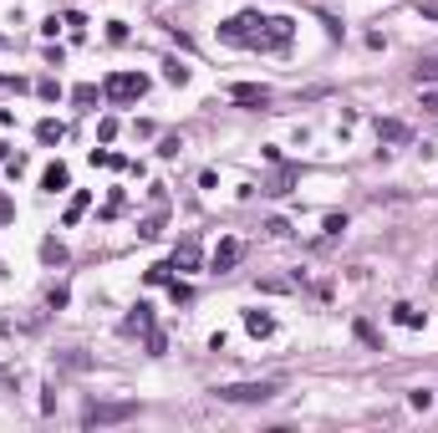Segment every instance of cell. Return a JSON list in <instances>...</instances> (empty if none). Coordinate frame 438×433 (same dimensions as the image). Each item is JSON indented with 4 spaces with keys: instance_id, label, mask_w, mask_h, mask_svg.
I'll list each match as a JSON object with an SVG mask.
<instances>
[{
    "instance_id": "6da1fadb",
    "label": "cell",
    "mask_w": 438,
    "mask_h": 433,
    "mask_svg": "<svg viewBox=\"0 0 438 433\" xmlns=\"http://www.w3.org/2000/svg\"><path fill=\"white\" fill-rule=\"evenodd\" d=\"M280 393V382L275 377H260V382H225V387H214V398L219 403H270Z\"/></svg>"
},
{
    "instance_id": "7a4b0ae2",
    "label": "cell",
    "mask_w": 438,
    "mask_h": 433,
    "mask_svg": "<svg viewBox=\"0 0 438 433\" xmlns=\"http://www.w3.org/2000/svg\"><path fill=\"white\" fill-rule=\"evenodd\" d=\"M127 418H138V403L133 398H123V403H87L82 408V423L87 428H107V423H127Z\"/></svg>"
},
{
    "instance_id": "3957f363",
    "label": "cell",
    "mask_w": 438,
    "mask_h": 433,
    "mask_svg": "<svg viewBox=\"0 0 438 433\" xmlns=\"http://www.w3.org/2000/svg\"><path fill=\"white\" fill-rule=\"evenodd\" d=\"M102 92L113 97V102H138L148 92V77L143 72H113V77L102 82Z\"/></svg>"
},
{
    "instance_id": "277c9868",
    "label": "cell",
    "mask_w": 438,
    "mask_h": 433,
    "mask_svg": "<svg viewBox=\"0 0 438 433\" xmlns=\"http://www.w3.org/2000/svg\"><path fill=\"white\" fill-rule=\"evenodd\" d=\"M291 31H296L291 15H265V26H260V36H255V51H280V46H291Z\"/></svg>"
},
{
    "instance_id": "5b68a950",
    "label": "cell",
    "mask_w": 438,
    "mask_h": 433,
    "mask_svg": "<svg viewBox=\"0 0 438 433\" xmlns=\"http://www.w3.org/2000/svg\"><path fill=\"white\" fill-rule=\"evenodd\" d=\"M260 26H265V15H255V11H245V15H230L225 26H219V36H225V41H234V46H255V36H260Z\"/></svg>"
},
{
    "instance_id": "8992f818",
    "label": "cell",
    "mask_w": 438,
    "mask_h": 433,
    "mask_svg": "<svg viewBox=\"0 0 438 433\" xmlns=\"http://www.w3.org/2000/svg\"><path fill=\"white\" fill-rule=\"evenodd\" d=\"M239 260H245V240H234V234H230V240H219V250H214V270H219V275L234 270Z\"/></svg>"
},
{
    "instance_id": "52a82bcc",
    "label": "cell",
    "mask_w": 438,
    "mask_h": 433,
    "mask_svg": "<svg viewBox=\"0 0 438 433\" xmlns=\"http://www.w3.org/2000/svg\"><path fill=\"white\" fill-rule=\"evenodd\" d=\"M377 143H413V127L403 118H377Z\"/></svg>"
},
{
    "instance_id": "ba28073f",
    "label": "cell",
    "mask_w": 438,
    "mask_h": 433,
    "mask_svg": "<svg viewBox=\"0 0 438 433\" xmlns=\"http://www.w3.org/2000/svg\"><path fill=\"white\" fill-rule=\"evenodd\" d=\"M230 97H234V102H250V107H255V102L265 107V102H270V87H260V82H234Z\"/></svg>"
},
{
    "instance_id": "9c48e42d",
    "label": "cell",
    "mask_w": 438,
    "mask_h": 433,
    "mask_svg": "<svg viewBox=\"0 0 438 433\" xmlns=\"http://www.w3.org/2000/svg\"><path fill=\"white\" fill-rule=\"evenodd\" d=\"M173 270H199V240H179V250H173Z\"/></svg>"
},
{
    "instance_id": "30bf717a",
    "label": "cell",
    "mask_w": 438,
    "mask_h": 433,
    "mask_svg": "<svg viewBox=\"0 0 438 433\" xmlns=\"http://www.w3.org/2000/svg\"><path fill=\"white\" fill-rule=\"evenodd\" d=\"M245 332H250V337H275V316H265V311H245Z\"/></svg>"
},
{
    "instance_id": "8fae6325",
    "label": "cell",
    "mask_w": 438,
    "mask_h": 433,
    "mask_svg": "<svg viewBox=\"0 0 438 433\" xmlns=\"http://www.w3.org/2000/svg\"><path fill=\"white\" fill-rule=\"evenodd\" d=\"M413 77H418L423 87H433V82H438V51H428V56L413 61Z\"/></svg>"
},
{
    "instance_id": "7c38bea8",
    "label": "cell",
    "mask_w": 438,
    "mask_h": 433,
    "mask_svg": "<svg viewBox=\"0 0 438 433\" xmlns=\"http://www.w3.org/2000/svg\"><path fill=\"white\" fill-rule=\"evenodd\" d=\"M72 184V173H67V163H51L46 173H41V189H46V194H56V189H67Z\"/></svg>"
},
{
    "instance_id": "4fadbf2b",
    "label": "cell",
    "mask_w": 438,
    "mask_h": 433,
    "mask_svg": "<svg viewBox=\"0 0 438 433\" xmlns=\"http://www.w3.org/2000/svg\"><path fill=\"white\" fill-rule=\"evenodd\" d=\"M61 138H67V127H61L56 118H41V123H36V143L51 148V143H61Z\"/></svg>"
},
{
    "instance_id": "5bb4252c",
    "label": "cell",
    "mask_w": 438,
    "mask_h": 433,
    "mask_svg": "<svg viewBox=\"0 0 438 433\" xmlns=\"http://www.w3.org/2000/svg\"><path fill=\"white\" fill-rule=\"evenodd\" d=\"M392 321H398V327H423V311L408 306V301H398V306H392Z\"/></svg>"
},
{
    "instance_id": "9a60e30c",
    "label": "cell",
    "mask_w": 438,
    "mask_h": 433,
    "mask_svg": "<svg viewBox=\"0 0 438 433\" xmlns=\"http://www.w3.org/2000/svg\"><path fill=\"white\" fill-rule=\"evenodd\" d=\"M163 82H173V87H184V82H189V67H184L179 56H168V61H163Z\"/></svg>"
},
{
    "instance_id": "2e32d148",
    "label": "cell",
    "mask_w": 438,
    "mask_h": 433,
    "mask_svg": "<svg viewBox=\"0 0 438 433\" xmlns=\"http://www.w3.org/2000/svg\"><path fill=\"white\" fill-rule=\"evenodd\" d=\"M41 260H46V265H61V260H67V245L61 240H41Z\"/></svg>"
},
{
    "instance_id": "e0dca14e",
    "label": "cell",
    "mask_w": 438,
    "mask_h": 433,
    "mask_svg": "<svg viewBox=\"0 0 438 433\" xmlns=\"http://www.w3.org/2000/svg\"><path fill=\"white\" fill-rule=\"evenodd\" d=\"M87 204H92V194H87V189H82V194H72V204H67V225H77V220H82Z\"/></svg>"
},
{
    "instance_id": "ac0fdd59",
    "label": "cell",
    "mask_w": 438,
    "mask_h": 433,
    "mask_svg": "<svg viewBox=\"0 0 438 433\" xmlns=\"http://www.w3.org/2000/svg\"><path fill=\"white\" fill-rule=\"evenodd\" d=\"M36 97H41V102H56V97H61L56 77H41V82H36Z\"/></svg>"
},
{
    "instance_id": "d6986e66",
    "label": "cell",
    "mask_w": 438,
    "mask_h": 433,
    "mask_svg": "<svg viewBox=\"0 0 438 433\" xmlns=\"http://www.w3.org/2000/svg\"><path fill=\"white\" fill-rule=\"evenodd\" d=\"M72 102H77V107H92V102H97V87H92V82L72 87Z\"/></svg>"
},
{
    "instance_id": "ffe728a7",
    "label": "cell",
    "mask_w": 438,
    "mask_h": 433,
    "mask_svg": "<svg viewBox=\"0 0 438 433\" xmlns=\"http://www.w3.org/2000/svg\"><path fill=\"white\" fill-rule=\"evenodd\" d=\"M291 184H296V168H280V173H275V184H270L265 194H291Z\"/></svg>"
},
{
    "instance_id": "44dd1931",
    "label": "cell",
    "mask_w": 438,
    "mask_h": 433,
    "mask_svg": "<svg viewBox=\"0 0 438 433\" xmlns=\"http://www.w3.org/2000/svg\"><path fill=\"white\" fill-rule=\"evenodd\" d=\"M148 327H153V316H148V306H138L133 316H127V327H123V332H148Z\"/></svg>"
},
{
    "instance_id": "7402d4cb",
    "label": "cell",
    "mask_w": 438,
    "mask_h": 433,
    "mask_svg": "<svg viewBox=\"0 0 438 433\" xmlns=\"http://www.w3.org/2000/svg\"><path fill=\"white\" fill-rule=\"evenodd\" d=\"M158 230H163V214H153V220L138 225V240H158Z\"/></svg>"
},
{
    "instance_id": "603a6c76",
    "label": "cell",
    "mask_w": 438,
    "mask_h": 433,
    "mask_svg": "<svg viewBox=\"0 0 438 433\" xmlns=\"http://www.w3.org/2000/svg\"><path fill=\"white\" fill-rule=\"evenodd\" d=\"M168 270H173V260H168V265H153V270H148L143 280H148V286H168V280H173Z\"/></svg>"
},
{
    "instance_id": "cb8c5ba5",
    "label": "cell",
    "mask_w": 438,
    "mask_h": 433,
    "mask_svg": "<svg viewBox=\"0 0 438 433\" xmlns=\"http://www.w3.org/2000/svg\"><path fill=\"white\" fill-rule=\"evenodd\" d=\"M352 332H357V337L367 341V346H382V337H377V332H372V321H352Z\"/></svg>"
},
{
    "instance_id": "d4e9b609",
    "label": "cell",
    "mask_w": 438,
    "mask_h": 433,
    "mask_svg": "<svg viewBox=\"0 0 438 433\" xmlns=\"http://www.w3.org/2000/svg\"><path fill=\"white\" fill-rule=\"evenodd\" d=\"M97 138L113 143V138H118V118H102V123H97Z\"/></svg>"
},
{
    "instance_id": "484cf974",
    "label": "cell",
    "mask_w": 438,
    "mask_h": 433,
    "mask_svg": "<svg viewBox=\"0 0 438 433\" xmlns=\"http://www.w3.org/2000/svg\"><path fill=\"white\" fill-rule=\"evenodd\" d=\"M179 148H184V138H163L158 143V158H179Z\"/></svg>"
},
{
    "instance_id": "4316f807",
    "label": "cell",
    "mask_w": 438,
    "mask_h": 433,
    "mask_svg": "<svg viewBox=\"0 0 438 433\" xmlns=\"http://www.w3.org/2000/svg\"><path fill=\"white\" fill-rule=\"evenodd\" d=\"M61 367H72V372H82V367H92V357H82V352H67V357H61Z\"/></svg>"
},
{
    "instance_id": "83f0119b",
    "label": "cell",
    "mask_w": 438,
    "mask_h": 433,
    "mask_svg": "<svg viewBox=\"0 0 438 433\" xmlns=\"http://www.w3.org/2000/svg\"><path fill=\"white\" fill-rule=\"evenodd\" d=\"M408 403H413V408H418V413H423V408L433 403V393H428V387H418V393H408Z\"/></svg>"
},
{
    "instance_id": "f1b7e54d",
    "label": "cell",
    "mask_w": 438,
    "mask_h": 433,
    "mask_svg": "<svg viewBox=\"0 0 438 433\" xmlns=\"http://www.w3.org/2000/svg\"><path fill=\"white\" fill-rule=\"evenodd\" d=\"M346 230V214H326V234H342Z\"/></svg>"
},
{
    "instance_id": "f546056e",
    "label": "cell",
    "mask_w": 438,
    "mask_h": 433,
    "mask_svg": "<svg viewBox=\"0 0 438 433\" xmlns=\"http://www.w3.org/2000/svg\"><path fill=\"white\" fill-rule=\"evenodd\" d=\"M107 41H127V26H123V20H107Z\"/></svg>"
},
{
    "instance_id": "4dcf8cb0",
    "label": "cell",
    "mask_w": 438,
    "mask_h": 433,
    "mask_svg": "<svg viewBox=\"0 0 438 433\" xmlns=\"http://www.w3.org/2000/svg\"><path fill=\"white\" fill-rule=\"evenodd\" d=\"M168 296H173V301H189V296H194V291H189V286H184V280H168Z\"/></svg>"
},
{
    "instance_id": "1f68e13d",
    "label": "cell",
    "mask_w": 438,
    "mask_h": 433,
    "mask_svg": "<svg viewBox=\"0 0 438 433\" xmlns=\"http://www.w3.org/2000/svg\"><path fill=\"white\" fill-rule=\"evenodd\" d=\"M423 107H428V113L438 118V92H428V97H423Z\"/></svg>"
},
{
    "instance_id": "d6a6232c",
    "label": "cell",
    "mask_w": 438,
    "mask_h": 433,
    "mask_svg": "<svg viewBox=\"0 0 438 433\" xmlns=\"http://www.w3.org/2000/svg\"><path fill=\"white\" fill-rule=\"evenodd\" d=\"M0 158H11V143H0Z\"/></svg>"
},
{
    "instance_id": "836d02e7",
    "label": "cell",
    "mask_w": 438,
    "mask_h": 433,
    "mask_svg": "<svg viewBox=\"0 0 438 433\" xmlns=\"http://www.w3.org/2000/svg\"><path fill=\"white\" fill-rule=\"evenodd\" d=\"M0 51H6V36H0Z\"/></svg>"
},
{
    "instance_id": "e575fe53",
    "label": "cell",
    "mask_w": 438,
    "mask_h": 433,
    "mask_svg": "<svg viewBox=\"0 0 438 433\" xmlns=\"http://www.w3.org/2000/svg\"><path fill=\"white\" fill-rule=\"evenodd\" d=\"M433 280H438V265H433Z\"/></svg>"
}]
</instances>
